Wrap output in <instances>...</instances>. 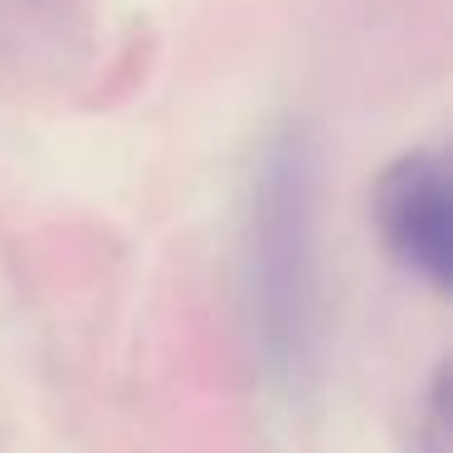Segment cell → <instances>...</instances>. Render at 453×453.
Wrapping results in <instances>:
<instances>
[{
    "label": "cell",
    "instance_id": "6da1fadb",
    "mask_svg": "<svg viewBox=\"0 0 453 453\" xmlns=\"http://www.w3.org/2000/svg\"><path fill=\"white\" fill-rule=\"evenodd\" d=\"M312 151L303 137L268 157L249 225V297L264 365L283 390H307L322 365V293L312 244Z\"/></svg>",
    "mask_w": 453,
    "mask_h": 453
},
{
    "label": "cell",
    "instance_id": "7a4b0ae2",
    "mask_svg": "<svg viewBox=\"0 0 453 453\" xmlns=\"http://www.w3.org/2000/svg\"><path fill=\"white\" fill-rule=\"evenodd\" d=\"M371 215L380 244L434 293L453 288V180L439 151H404L375 176Z\"/></svg>",
    "mask_w": 453,
    "mask_h": 453
},
{
    "label": "cell",
    "instance_id": "3957f363",
    "mask_svg": "<svg viewBox=\"0 0 453 453\" xmlns=\"http://www.w3.org/2000/svg\"><path fill=\"white\" fill-rule=\"evenodd\" d=\"M424 453H449V365H439L424 414Z\"/></svg>",
    "mask_w": 453,
    "mask_h": 453
}]
</instances>
